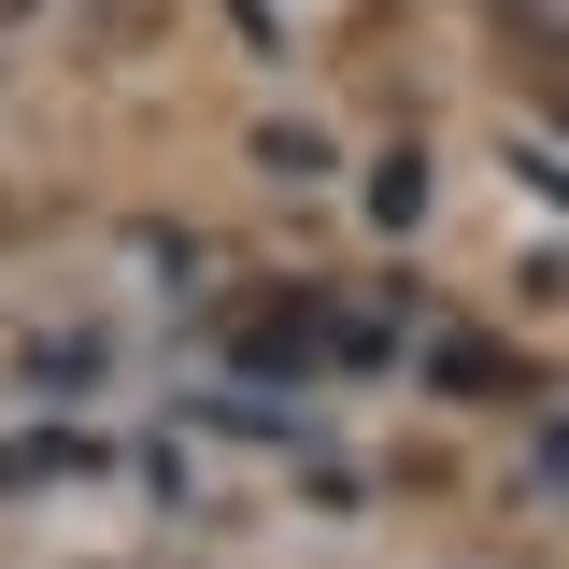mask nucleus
<instances>
[{
  "mask_svg": "<svg viewBox=\"0 0 569 569\" xmlns=\"http://www.w3.org/2000/svg\"><path fill=\"white\" fill-rule=\"evenodd\" d=\"M370 213L413 228V213H427V157H385V171H370Z\"/></svg>",
  "mask_w": 569,
  "mask_h": 569,
  "instance_id": "f257e3e1",
  "label": "nucleus"
},
{
  "mask_svg": "<svg viewBox=\"0 0 569 569\" xmlns=\"http://www.w3.org/2000/svg\"><path fill=\"white\" fill-rule=\"evenodd\" d=\"M512 29H527V43H556V58H569V0H512Z\"/></svg>",
  "mask_w": 569,
  "mask_h": 569,
  "instance_id": "f03ea898",
  "label": "nucleus"
}]
</instances>
